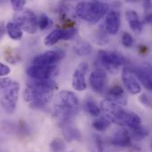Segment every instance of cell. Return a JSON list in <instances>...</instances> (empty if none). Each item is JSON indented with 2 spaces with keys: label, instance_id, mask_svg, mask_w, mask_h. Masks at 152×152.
I'll list each match as a JSON object with an SVG mask.
<instances>
[{
  "label": "cell",
  "instance_id": "6da1fadb",
  "mask_svg": "<svg viewBox=\"0 0 152 152\" xmlns=\"http://www.w3.org/2000/svg\"><path fill=\"white\" fill-rule=\"evenodd\" d=\"M101 111L107 117L112 123L120 126H127L130 129L135 128L142 125V120L139 115L125 110L121 105L105 98L101 102Z\"/></svg>",
  "mask_w": 152,
  "mask_h": 152
},
{
  "label": "cell",
  "instance_id": "7a4b0ae2",
  "mask_svg": "<svg viewBox=\"0 0 152 152\" xmlns=\"http://www.w3.org/2000/svg\"><path fill=\"white\" fill-rule=\"evenodd\" d=\"M78 109L79 100L75 93L64 90L56 96L53 105V113L61 126L71 123Z\"/></svg>",
  "mask_w": 152,
  "mask_h": 152
},
{
  "label": "cell",
  "instance_id": "3957f363",
  "mask_svg": "<svg viewBox=\"0 0 152 152\" xmlns=\"http://www.w3.org/2000/svg\"><path fill=\"white\" fill-rule=\"evenodd\" d=\"M108 12L109 5L99 1H82L76 5L75 8L76 15L80 19L90 24L97 23L105 14L108 13Z\"/></svg>",
  "mask_w": 152,
  "mask_h": 152
},
{
  "label": "cell",
  "instance_id": "277c9868",
  "mask_svg": "<svg viewBox=\"0 0 152 152\" xmlns=\"http://www.w3.org/2000/svg\"><path fill=\"white\" fill-rule=\"evenodd\" d=\"M54 92L41 90L28 86L23 92L24 100L29 103V106L34 110H42L49 104L53 97Z\"/></svg>",
  "mask_w": 152,
  "mask_h": 152
},
{
  "label": "cell",
  "instance_id": "5b68a950",
  "mask_svg": "<svg viewBox=\"0 0 152 152\" xmlns=\"http://www.w3.org/2000/svg\"><path fill=\"white\" fill-rule=\"evenodd\" d=\"M98 62L104 69L112 74H117L118 67L126 63V59L119 53L114 51L100 50L98 52Z\"/></svg>",
  "mask_w": 152,
  "mask_h": 152
},
{
  "label": "cell",
  "instance_id": "8992f818",
  "mask_svg": "<svg viewBox=\"0 0 152 152\" xmlns=\"http://www.w3.org/2000/svg\"><path fill=\"white\" fill-rule=\"evenodd\" d=\"M20 94V84L16 81H12L6 88L3 90L0 97V104L3 109L7 113H12L17 105Z\"/></svg>",
  "mask_w": 152,
  "mask_h": 152
},
{
  "label": "cell",
  "instance_id": "52a82bcc",
  "mask_svg": "<svg viewBox=\"0 0 152 152\" xmlns=\"http://www.w3.org/2000/svg\"><path fill=\"white\" fill-rule=\"evenodd\" d=\"M14 20L23 31L28 34H35L37 32L38 20L37 15L31 10L27 9L18 12L14 16Z\"/></svg>",
  "mask_w": 152,
  "mask_h": 152
},
{
  "label": "cell",
  "instance_id": "ba28073f",
  "mask_svg": "<svg viewBox=\"0 0 152 152\" xmlns=\"http://www.w3.org/2000/svg\"><path fill=\"white\" fill-rule=\"evenodd\" d=\"M64 57L65 52L62 50H48L37 56L33 59V65L41 66H56Z\"/></svg>",
  "mask_w": 152,
  "mask_h": 152
},
{
  "label": "cell",
  "instance_id": "9c48e42d",
  "mask_svg": "<svg viewBox=\"0 0 152 152\" xmlns=\"http://www.w3.org/2000/svg\"><path fill=\"white\" fill-rule=\"evenodd\" d=\"M58 73L57 66H41L33 65L27 69V75L29 78L37 80H51Z\"/></svg>",
  "mask_w": 152,
  "mask_h": 152
},
{
  "label": "cell",
  "instance_id": "30bf717a",
  "mask_svg": "<svg viewBox=\"0 0 152 152\" xmlns=\"http://www.w3.org/2000/svg\"><path fill=\"white\" fill-rule=\"evenodd\" d=\"M77 33V29L75 28L61 29L58 28L51 31L44 38V44L46 46H52L56 44L60 40H69L72 39Z\"/></svg>",
  "mask_w": 152,
  "mask_h": 152
},
{
  "label": "cell",
  "instance_id": "8fae6325",
  "mask_svg": "<svg viewBox=\"0 0 152 152\" xmlns=\"http://www.w3.org/2000/svg\"><path fill=\"white\" fill-rule=\"evenodd\" d=\"M122 80L126 89L133 95H137L141 92L142 88L139 80L134 74L131 68L125 67L122 71Z\"/></svg>",
  "mask_w": 152,
  "mask_h": 152
},
{
  "label": "cell",
  "instance_id": "7c38bea8",
  "mask_svg": "<svg viewBox=\"0 0 152 152\" xmlns=\"http://www.w3.org/2000/svg\"><path fill=\"white\" fill-rule=\"evenodd\" d=\"M88 66L85 62L80 63L77 66L72 79V85L75 90L83 91L87 88L86 74L88 72Z\"/></svg>",
  "mask_w": 152,
  "mask_h": 152
},
{
  "label": "cell",
  "instance_id": "4fadbf2b",
  "mask_svg": "<svg viewBox=\"0 0 152 152\" xmlns=\"http://www.w3.org/2000/svg\"><path fill=\"white\" fill-rule=\"evenodd\" d=\"M132 71L136 75L139 81L143 85V87L152 91V66L150 65H145L142 66H135L132 68Z\"/></svg>",
  "mask_w": 152,
  "mask_h": 152
},
{
  "label": "cell",
  "instance_id": "5bb4252c",
  "mask_svg": "<svg viewBox=\"0 0 152 152\" xmlns=\"http://www.w3.org/2000/svg\"><path fill=\"white\" fill-rule=\"evenodd\" d=\"M107 82V76L106 73L102 68L95 69L89 76V83L93 90L96 92H102L106 85Z\"/></svg>",
  "mask_w": 152,
  "mask_h": 152
},
{
  "label": "cell",
  "instance_id": "9a60e30c",
  "mask_svg": "<svg viewBox=\"0 0 152 152\" xmlns=\"http://www.w3.org/2000/svg\"><path fill=\"white\" fill-rule=\"evenodd\" d=\"M120 26V14L117 11H111L106 14L104 21V28L106 33L115 36L119 29Z\"/></svg>",
  "mask_w": 152,
  "mask_h": 152
},
{
  "label": "cell",
  "instance_id": "2e32d148",
  "mask_svg": "<svg viewBox=\"0 0 152 152\" xmlns=\"http://www.w3.org/2000/svg\"><path fill=\"white\" fill-rule=\"evenodd\" d=\"M111 143L117 147H131L132 146V138L130 132L127 129L120 128L115 132L112 139Z\"/></svg>",
  "mask_w": 152,
  "mask_h": 152
},
{
  "label": "cell",
  "instance_id": "e0dca14e",
  "mask_svg": "<svg viewBox=\"0 0 152 152\" xmlns=\"http://www.w3.org/2000/svg\"><path fill=\"white\" fill-rule=\"evenodd\" d=\"M106 98L121 105V106L126 105L127 103V99L125 95L124 89L118 85H115L113 88H110V90L107 93Z\"/></svg>",
  "mask_w": 152,
  "mask_h": 152
},
{
  "label": "cell",
  "instance_id": "ac0fdd59",
  "mask_svg": "<svg viewBox=\"0 0 152 152\" xmlns=\"http://www.w3.org/2000/svg\"><path fill=\"white\" fill-rule=\"evenodd\" d=\"M126 19L131 29L134 32L140 34L142 31L143 23L140 20V18H139V16L135 11L127 10L126 12Z\"/></svg>",
  "mask_w": 152,
  "mask_h": 152
},
{
  "label": "cell",
  "instance_id": "d6986e66",
  "mask_svg": "<svg viewBox=\"0 0 152 152\" xmlns=\"http://www.w3.org/2000/svg\"><path fill=\"white\" fill-rule=\"evenodd\" d=\"M63 134L66 141L72 142V141H80L81 140V134L74 126L71 125V123H68L66 125L62 126Z\"/></svg>",
  "mask_w": 152,
  "mask_h": 152
},
{
  "label": "cell",
  "instance_id": "ffe728a7",
  "mask_svg": "<svg viewBox=\"0 0 152 152\" xmlns=\"http://www.w3.org/2000/svg\"><path fill=\"white\" fill-rule=\"evenodd\" d=\"M6 33L12 40H20L23 37V30L16 22H8L6 24Z\"/></svg>",
  "mask_w": 152,
  "mask_h": 152
},
{
  "label": "cell",
  "instance_id": "44dd1931",
  "mask_svg": "<svg viewBox=\"0 0 152 152\" xmlns=\"http://www.w3.org/2000/svg\"><path fill=\"white\" fill-rule=\"evenodd\" d=\"M83 109L93 117H98L101 113V108L97 105L96 101L90 97L87 98L83 103Z\"/></svg>",
  "mask_w": 152,
  "mask_h": 152
},
{
  "label": "cell",
  "instance_id": "7402d4cb",
  "mask_svg": "<svg viewBox=\"0 0 152 152\" xmlns=\"http://www.w3.org/2000/svg\"><path fill=\"white\" fill-rule=\"evenodd\" d=\"M111 123H112V121H111L107 117H105V116L104 115V116L99 117L98 118L95 119V120L93 121V123H92V126H93L96 131L102 132V131L106 130V129L110 126Z\"/></svg>",
  "mask_w": 152,
  "mask_h": 152
},
{
  "label": "cell",
  "instance_id": "603a6c76",
  "mask_svg": "<svg viewBox=\"0 0 152 152\" xmlns=\"http://www.w3.org/2000/svg\"><path fill=\"white\" fill-rule=\"evenodd\" d=\"M130 130H131L130 134H131L132 140L138 141V142L139 141H142L149 134L148 130L144 126H142V125L137 126V127H135V128H132Z\"/></svg>",
  "mask_w": 152,
  "mask_h": 152
},
{
  "label": "cell",
  "instance_id": "cb8c5ba5",
  "mask_svg": "<svg viewBox=\"0 0 152 152\" xmlns=\"http://www.w3.org/2000/svg\"><path fill=\"white\" fill-rule=\"evenodd\" d=\"M74 50H75V52L79 56H87L91 52L92 47L88 42H84V41H80L76 42Z\"/></svg>",
  "mask_w": 152,
  "mask_h": 152
},
{
  "label": "cell",
  "instance_id": "d4e9b609",
  "mask_svg": "<svg viewBox=\"0 0 152 152\" xmlns=\"http://www.w3.org/2000/svg\"><path fill=\"white\" fill-rule=\"evenodd\" d=\"M104 145L102 138L99 135L93 136V142L91 145V152H104Z\"/></svg>",
  "mask_w": 152,
  "mask_h": 152
},
{
  "label": "cell",
  "instance_id": "484cf974",
  "mask_svg": "<svg viewBox=\"0 0 152 152\" xmlns=\"http://www.w3.org/2000/svg\"><path fill=\"white\" fill-rule=\"evenodd\" d=\"M50 149L51 152H64V151L66 150V145L61 139L56 138L52 140V142H50Z\"/></svg>",
  "mask_w": 152,
  "mask_h": 152
},
{
  "label": "cell",
  "instance_id": "4316f807",
  "mask_svg": "<svg viewBox=\"0 0 152 152\" xmlns=\"http://www.w3.org/2000/svg\"><path fill=\"white\" fill-rule=\"evenodd\" d=\"M51 25H52V20L45 13H41L38 20V28L41 30H45L49 28Z\"/></svg>",
  "mask_w": 152,
  "mask_h": 152
},
{
  "label": "cell",
  "instance_id": "83f0119b",
  "mask_svg": "<svg viewBox=\"0 0 152 152\" xmlns=\"http://www.w3.org/2000/svg\"><path fill=\"white\" fill-rule=\"evenodd\" d=\"M17 132L20 136L21 137H26L30 134V128L28 126L27 123H25L23 120L20 121L17 126Z\"/></svg>",
  "mask_w": 152,
  "mask_h": 152
},
{
  "label": "cell",
  "instance_id": "f1b7e54d",
  "mask_svg": "<svg viewBox=\"0 0 152 152\" xmlns=\"http://www.w3.org/2000/svg\"><path fill=\"white\" fill-rule=\"evenodd\" d=\"M121 41H122V44L126 48H131L134 45V38L129 33H126V32L124 33L122 35Z\"/></svg>",
  "mask_w": 152,
  "mask_h": 152
},
{
  "label": "cell",
  "instance_id": "f546056e",
  "mask_svg": "<svg viewBox=\"0 0 152 152\" xmlns=\"http://www.w3.org/2000/svg\"><path fill=\"white\" fill-rule=\"evenodd\" d=\"M10 2L12 4V8L17 12L22 11L24 5L26 4V0H10Z\"/></svg>",
  "mask_w": 152,
  "mask_h": 152
},
{
  "label": "cell",
  "instance_id": "4dcf8cb0",
  "mask_svg": "<svg viewBox=\"0 0 152 152\" xmlns=\"http://www.w3.org/2000/svg\"><path fill=\"white\" fill-rule=\"evenodd\" d=\"M139 100L145 105V106H148V107H151L152 108V100L150 98V96H148L146 94H142Z\"/></svg>",
  "mask_w": 152,
  "mask_h": 152
},
{
  "label": "cell",
  "instance_id": "1f68e13d",
  "mask_svg": "<svg viewBox=\"0 0 152 152\" xmlns=\"http://www.w3.org/2000/svg\"><path fill=\"white\" fill-rule=\"evenodd\" d=\"M12 82V80L10 78H0V90H4V88H6Z\"/></svg>",
  "mask_w": 152,
  "mask_h": 152
},
{
  "label": "cell",
  "instance_id": "d6a6232c",
  "mask_svg": "<svg viewBox=\"0 0 152 152\" xmlns=\"http://www.w3.org/2000/svg\"><path fill=\"white\" fill-rule=\"evenodd\" d=\"M11 72V69L8 66L0 63V76H6L8 75Z\"/></svg>",
  "mask_w": 152,
  "mask_h": 152
},
{
  "label": "cell",
  "instance_id": "836d02e7",
  "mask_svg": "<svg viewBox=\"0 0 152 152\" xmlns=\"http://www.w3.org/2000/svg\"><path fill=\"white\" fill-rule=\"evenodd\" d=\"M6 32V25L4 21H0V40L4 37Z\"/></svg>",
  "mask_w": 152,
  "mask_h": 152
},
{
  "label": "cell",
  "instance_id": "e575fe53",
  "mask_svg": "<svg viewBox=\"0 0 152 152\" xmlns=\"http://www.w3.org/2000/svg\"><path fill=\"white\" fill-rule=\"evenodd\" d=\"M143 5L146 12L152 9V0H143Z\"/></svg>",
  "mask_w": 152,
  "mask_h": 152
},
{
  "label": "cell",
  "instance_id": "d590c367",
  "mask_svg": "<svg viewBox=\"0 0 152 152\" xmlns=\"http://www.w3.org/2000/svg\"><path fill=\"white\" fill-rule=\"evenodd\" d=\"M142 23H152V12H147Z\"/></svg>",
  "mask_w": 152,
  "mask_h": 152
},
{
  "label": "cell",
  "instance_id": "8d00e7d4",
  "mask_svg": "<svg viewBox=\"0 0 152 152\" xmlns=\"http://www.w3.org/2000/svg\"><path fill=\"white\" fill-rule=\"evenodd\" d=\"M137 1H139V0H126V2H127V3H135Z\"/></svg>",
  "mask_w": 152,
  "mask_h": 152
},
{
  "label": "cell",
  "instance_id": "74e56055",
  "mask_svg": "<svg viewBox=\"0 0 152 152\" xmlns=\"http://www.w3.org/2000/svg\"><path fill=\"white\" fill-rule=\"evenodd\" d=\"M151 150H152V141L151 142Z\"/></svg>",
  "mask_w": 152,
  "mask_h": 152
},
{
  "label": "cell",
  "instance_id": "f35d334b",
  "mask_svg": "<svg viewBox=\"0 0 152 152\" xmlns=\"http://www.w3.org/2000/svg\"><path fill=\"white\" fill-rule=\"evenodd\" d=\"M0 152H4V151H0Z\"/></svg>",
  "mask_w": 152,
  "mask_h": 152
}]
</instances>
